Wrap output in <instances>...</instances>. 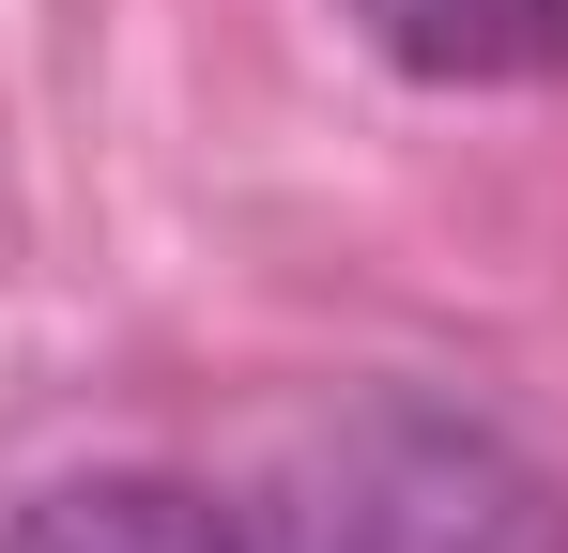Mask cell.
Here are the masks:
<instances>
[{
    "instance_id": "2",
    "label": "cell",
    "mask_w": 568,
    "mask_h": 553,
    "mask_svg": "<svg viewBox=\"0 0 568 553\" xmlns=\"http://www.w3.org/2000/svg\"><path fill=\"white\" fill-rule=\"evenodd\" d=\"M354 31H369L399 78H430V92H538V78H568V0H354Z\"/></svg>"
},
{
    "instance_id": "1",
    "label": "cell",
    "mask_w": 568,
    "mask_h": 553,
    "mask_svg": "<svg viewBox=\"0 0 568 553\" xmlns=\"http://www.w3.org/2000/svg\"><path fill=\"white\" fill-rule=\"evenodd\" d=\"M246 553H568L554 476L446 400H354L262 476Z\"/></svg>"
},
{
    "instance_id": "3",
    "label": "cell",
    "mask_w": 568,
    "mask_h": 553,
    "mask_svg": "<svg viewBox=\"0 0 568 553\" xmlns=\"http://www.w3.org/2000/svg\"><path fill=\"white\" fill-rule=\"evenodd\" d=\"M0 553H246V523L185 476H62L0 523Z\"/></svg>"
}]
</instances>
